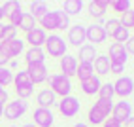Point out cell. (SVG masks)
<instances>
[{"instance_id":"obj_1","label":"cell","mask_w":134,"mask_h":127,"mask_svg":"<svg viewBox=\"0 0 134 127\" xmlns=\"http://www.w3.org/2000/svg\"><path fill=\"white\" fill-rule=\"evenodd\" d=\"M113 110V101H104V99H98V101L89 108L87 120L91 125H102L106 118H110Z\"/></svg>"},{"instance_id":"obj_2","label":"cell","mask_w":134,"mask_h":127,"mask_svg":"<svg viewBox=\"0 0 134 127\" xmlns=\"http://www.w3.org/2000/svg\"><path fill=\"white\" fill-rule=\"evenodd\" d=\"M47 84H49V89L57 97L64 99L68 95H72V80L62 76V74H51L47 78Z\"/></svg>"},{"instance_id":"obj_3","label":"cell","mask_w":134,"mask_h":127,"mask_svg":"<svg viewBox=\"0 0 134 127\" xmlns=\"http://www.w3.org/2000/svg\"><path fill=\"white\" fill-rule=\"evenodd\" d=\"M66 49H68L66 42L59 34H49L46 44H43V51H46L49 57H64L66 55Z\"/></svg>"},{"instance_id":"obj_4","label":"cell","mask_w":134,"mask_h":127,"mask_svg":"<svg viewBox=\"0 0 134 127\" xmlns=\"http://www.w3.org/2000/svg\"><path fill=\"white\" fill-rule=\"evenodd\" d=\"M57 106H59V112L64 116V118H74L79 114V108H81V104H79V99L68 95L64 99H60V101H57Z\"/></svg>"},{"instance_id":"obj_5","label":"cell","mask_w":134,"mask_h":127,"mask_svg":"<svg viewBox=\"0 0 134 127\" xmlns=\"http://www.w3.org/2000/svg\"><path fill=\"white\" fill-rule=\"evenodd\" d=\"M111 85H113V93L117 97H121V101H125L134 91V80L130 76H119Z\"/></svg>"},{"instance_id":"obj_6","label":"cell","mask_w":134,"mask_h":127,"mask_svg":"<svg viewBox=\"0 0 134 127\" xmlns=\"http://www.w3.org/2000/svg\"><path fill=\"white\" fill-rule=\"evenodd\" d=\"M26 101H21V99H15V101H8L4 106V116L6 120H19L21 116H25L26 112Z\"/></svg>"},{"instance_id":"obj_7","label":"cell","mask_w":134,"mask_h":127,"mask_svg":"<svg viewBox=\"0 0 134 127\" xmlns=\"http://www.w3.org/2000/svg\"><path fill=\"white\" fill-rule=\"evenodd\" d=\"M85 38H87V42H91V46H96V44H102V42H106L108 34H106L104 27H100V25L93 23V25L85 27Z\"/></svg>"},{"instance_id":"obj_8","label":"cell","mask_w":134,"mask_h":127,"mask_svg":"<svg viewBox=\"0 0 134 127\" xmlns=\"http://www.w3.org/2000/svg\"><path fill=\"white\" fill-rule=\"evenodd\" d=\"M26 72H29V76H30L32 85L43 84V82H47V78H49V72H47L46 63H40V65H30V67H26Z\"/></svg>"},{"instance_id":"obj_9","label":"cell","mask_w":134,"mask_h":127,"mask_svg":"<svg viewBox=\"0 0 134 127\" xmlns=\"http://www.w3.org/2000/svg\"><path fill=\"white\" fill-rule=\"evenodd\" d=\"M32 118L36 127H53V123H55V116H53L51 108H36Z\"/></svg>"},{"instance_id":"obj_10","label":"cell","mask_w":134,"mask_h":127,"mask_svg":"<svg viewBox=\"0 0 134 127\" xmlns=\"http://www.w3.org/2000/svg\"><path fill=\"white\" fill-rule=\"evenodd\" d=\"M46 40H47V32L40 27H34L32 31L25 32V42H29L30 48H43Z\"/></svg>"},{"instance_id":"obj_11","label":"cell","mask_w":134,"mask_h":127,"mask_svg":"<svg viewBox=\"0 0 134 127\" xmlns=\"http://www.w3.org/2000/svg\"><path fill=\"white\" fill-rule=\"evenodd\" d=\"M111 118H115V120L123 125L129 118H132V106H130V103H127V101L115 103L113 104V110H111Z\"/></svg>"},{"instance_id":"obj_12","label":"cell","mask_w":134,"mask_h":127,"mask_svg":"<svg viewBox=\"0 0 134 127\" xmlns=\"http://www.w3.org/2000/svg\"><path fill=\"white\" fill-rule=\"evenodd\" d=\"M0 46L4 48V51L8 53V57L10 59H15V57H19L21 53L25 51V40L21 38H15L13 40H8V42H0Z\"/></svg>"},{"instance_id":"obj_13","label":"cell","mask_w":134,"mask_h":127,"mask_svg":"<svg viewBox=\"0 0 134 127\" xmlns=\"http://www.w3.org/2000/svg\"><path fill=\"white\" fill-rule=\"evenodd\" d=\"M108 59H110V63H117V65H127V61H129V53H127V49H125L123 44L113 42L111 46H110Z\"/></svg>"},{"instance_id":"obj_14","label":"cell","mask_w":134,"mask_h":127,"mask_svg":"<svg viewBox=\"0 0 134 127\" xmlns=\"http://www.w3.org/2000/svg\"><path fill=\"white\" fill-rule=\"evenodd\" d=\"M68 42L72 44V46L76 48H81L83 44L87 42L85 38V27L83 25H70V29H68Z\"/></svg>"},{"instance_id":"obj_15","label":"cell","mask_w":134,"mask_h":127,"mask_svg":"<svg viewBox=\"0 0 134 127\" xmlns=\"http://www.w3.org/2000/svg\"><path fill=\"white\" fill-rule=\"evenodd\" d=\"M60 74L62 76H66V78H72L76 76V70H77V57L74 55H66L64 57H60Z\"/></svg>"},{"instance_id":"obj_16","label":"cell","mask_w":134,"mask_h":127,"mask_svg":"<svg viewBox=\"0 0 134 127\" xmlns=\"http://www.w3.org/2000/svg\"><path fill=\"white\" fill-rule=\"evenodd\" d=\"M40 29L43 31H57L59 29V10H49L46 15L40 19Z\"/></svg>"},{"instance_id":"obj_17","label":"cell","mask_w":134,"mask_h":127,"mask_svg":"<svg viewBox=\"0 0 134 127\" xmlns=\"http://www.w3.org/2000/svg\"><path fill=\"white\" fill-rule=\"evenodd\" d=\"M36 103H38V108H51L53 104H57V95L49 87H43L36 95Z\"/></svg>"},{"instance_id":"obj_18","label":"cell","mask_w":134,"mask_h":127,"mask_svg":"<svg viewBox=\"0 0 134 127\" xmlns=\"http://www.w3.org/2000/svg\"><path fill=\"white\" fill-rule=\"evenodd\" d=\"M108 8H110V2H108V0H93V2H89L87 12H89V15H93L94 19H100V17L106 15Z\"/></svg>"},{"instance_id":"obj_19","label":"cell","mask_w":134,"mask_h":127,"mask_svg":"<svg viewBox=\"0 0 134 127\" xmlns=\"http://www.w3.org/2000/svg\"><path fill=\"white\" fill-rule=\"evenodd\" d=\"M25 61H26V67L46 63V51H43V48H29L25 51Z\"/></svg>"},{"instance_id":"obj_20","label":"cell","mask_w":134,"mask_h":127,"mask_svg":"<svg viewBox=\"0 0 134 127\" xmlns=\"http://www.w3.org/2000/svg\"><path fill=\"white\" fill-rule=\"evenodd\" d=\"M79 85H81V91H83L85 95H94V93L100 91L102 82H100V78L94 74V76H91V78H87V80H83V82H79Z\"/></svg>"},{"instance_id":"obj_21","label":"cell","mask_w":134,"mask_h":127,"mask_svg":"<svg viewBox=\"0 0 134 127\" xmlns=\"http://www.w3.org/2000/svg\"><path fill=\"white\" fill-rule=\"evenodd\" d=\"M93 68L96 72V76H106V74H111L110 70V59L108 55H96V59L93 61Z\"/></svg>"},{"instance_id":"obj_22","label":"cell","mask_w":134,"mask_h":127,"mask_svg":"<svg viewBox=\"0 0 134 127\" xmlns=\"http://www.w3.org/2000/svg\"><path fill=\"white\" fill-rule=\"evenodd\" d=\"M98 55L96 46H91V44H83L79 48V63H93Z\"/></svg>"},{"instance_id":"obj_23","label":"cell","mask_w":134,"mask_h":127,"mask_svg":"<svg viewBox=\"0 0 134 127\" xmlns=\"http://www.w3.org/2000/svg\"><path fill=\"white\" fill-rule=\"evenodd\" d=\"M13 85H15V89H21V87H34L26 70H19L17 74H13Z\"/></svg>"},{"instance_id":"obj_24","label":"cell","mask_w":134,"mask_h":127,"mask_svg":"<svg viewBox=\"0 0 134 127\" xmlns=\"http://www.w3.org/2000/svg\"><path fill=\"white\" fill-rule=\"evenodd\" d=\"M76 76L79 78V82H83L87 78L94 76V68H93V63H77V70H76Z\"/></svg>"},{"instance_id":"obj_25","label":"cell","mask_w":134,"mask_h":127,"mask_svg":"<svg viewBox=\"0 0 134 127\" xmlns=\"http://www.w3.org/2000/svg\"><path fill=\"white\" fill-rule=\"evenodd\" d=\"M62 12H64L68 17L70 15H79L83 12V2H81V0H66V2H64V10H62Z\"/></svg>"},{"instance_id":"obj_26","label":"cell","mask_w":134,"mask_h":127,"mask_svg":"<svg viewBox=\"0 0 134 127\" xmlns=\"http://www.w3.org/2000/svg\"><path fill=\"white\" fill-rule=\"evenodd\" d=\"M47 12H49L47 4H43V2H32V4H30V12H29V13H30L36 21H40V19H42V17L46 15Z\"/></svg>"},{"instance_id":"obj_27","label":"cell","mask_w":134,"mask_h":127,"mask_svg":"<svg viewBox=\"0 0 134 127\" xmlns=\"http://www.w3.org/2000/svg\"><path fill=\"white\" fill-rule=\"evenodd\" d=\"M34 27H36V19H34L29 12H23V17H21L19 25H17V29H21L23 32H29V31L34 29Z\"/></svg>"},{"instance_id":"obj_28","label":"cell","mask_w":134,"mask_h":127,"mask_svg":"<svg viewBox=\"0 0 134 127\" xmlns=\"http://www.w3.org/2000/svg\"><path fill=\"white\" fill-rule=\"evenodd\" d=\"M13 84V70H10L8 67H0V87H6Z\"/></svg>"},{"instance_id":"obj_29","label":"cell","mask_w":134,"mask_h":127,"mask_svg":"<svg viewBox=\"0 0 134 127\" xmlns=\"http://www.w3.org/2000/svg\"><path fill=\"white\" fill-rule=\"evenodd\" d=\"M111 38H113V42L123 44V46H125V44L129 42V38H130V31H129V29H125V27H119L117 32H115V34L111 36Z\"/></svg>"},{"instance_id":"obj_30","label":"cell","mask_w":134,"mask_h":127,"mask_svg":"<svg viewBox=\"0 0 134 127\" xmlns=\"http://www.w3.org/2000/svg\"><path fill=\"white\" fill-rule=\"evenodd\" d=\"M113 85L111 84H102L100 85V91H98V99H104V101H113Z\"/></svg>"},{"instance_id":"obj_31","label":"cell","mask_w":134,"mask_h":127,"mask_svg":"<svg viewBox=\"0 0 134 127\" xmlns=\"http://www.w3.org/2000/svg\"><path fill=\"white\" fill-rule=\"evenodd\" d=\"M110 6H111L113 12H117V13H121V15H123L125 12L130 10V2H129V0H111Z\"/></svg>"},{"instance_id":"obj_32","label":"cell","mask_w":134,"mask_h":127,"mask_svg":"<svg viewBox=\"0 0 134 127\" xmlns=\"http://www.w3.org/2000/svg\"><path fill=\"white\" fill-rule=\"evenodd\" d=\"M119 27H121V21L117 19V17H111V19H108V21L104 23V31H106L108 36H113L115 32H117Z\"/></svg>"},{"instance_id":"obj_33","label":"cell","mask_w":134,"mask_h":127,"mask_svg":"<svg viewBox=\"0 0 134 127\" xmlns=\"http://www.w3.org/2000/svg\"><path fill=\"white\" fill-rule=\"evenodd\" d=\"M119 21H121V27H125V29H129V31L134 29V10H132V8L121 15Z\"/></svg>"},{"instance_id":"obj_34","label":"cell","mask_w":134,"mask_h":127,"mask_svg":"<svg viewBox=\"0 0 134 127\" xmlns=\"http://www.w3.org/2000/svg\"><path fill=\"white\" fill-rule=\"evenodd\" d=\"M17 10H21V4L19 2H15V0H8V2L2 6V12H4V17H10L13 12Z\"/></svg>"},{"instance_id":"obj_35","label":"cell","mask_w":134,"mask_h":127,"mask_svg":"<svg viewBox=\"0 0 134 127\" xmlns=\"http://www.w3.org/2000/svg\"><path fill=\"white\" fill-rule=\"evenodd\" d=\"M68 29H70V17L62 10H59V29L57 31H68Z\"/></svg>"},{"instance_id":"obj_36","label":"cell","mask_w":134,"mask_h":127,"mask_svg":"<svg viewBox=\"0 0 134 127\" xmlns=\"http://www.w3.org/2000/svg\"><path fill=\"white\" fill-rule=\"evenodd\" d=\"M17 34V29L12 25H4V32H2V40L0 42H8V40H13Z\"/></svg>"},{"instance_id":"obj_37","label":"cell","mask_w":134,"mask_h":127,"mask_svg":"<svg viewBox=\"0 0 134 127\" xmlns=\"http://www.w3.org/2000/svg\"><path fill=\"white\" fill-rule=\"evenodd\" d=\"M17 93V99H21V101H26V99H30L32 93H34V87H21V89H15Z\"/></svg>"},{"instance_id":"obj_38","label":"cell","mask_w":134,"mask_h":127,"mask_svg":"<svg viewBox=\"0 0 134 127\" xmlns=\"http://www.w3.org/2000/svg\"><path fill=\"white\" fill-rule=\"evenodd\" d=\"M21 17H23V10H17V12H13L10 17H8V25H12V27H15V29H17V25H19Z\"/></svg>"},{"instance_id":"obj_39","label":"cell","mask_w":134,"mask_h":127,"mask_svg":"<svg viewBox=\"0 0 134 127\" xmlns=\"http://www.w3.org/2000/svg\"><path fill=\"white\" fill-rule=\"evenodd\" d=\"M102 127H123L117 120H115V118H106V120H104V123H102Z\"/></svg>"},{"instance_id":"obj_40","label":"cell","mask_w":134,"mask_h":127,"mask_svg":"<svg viewBox=\"0 0 134 127\" xmlns=\"http://www.w3.org/2000/svg\"><path fill=\"white\" fill-rule=\"evenodd\" d=\"M12 59L8 57V53L4 51V48L0 46V67H8V63H10Z\"/></svg>"},{"instance_id":"obj_41","label":"cell","mask_w":134,"mask_h":127,"mask_svg":"<svg viewBox=\"0 0 134 127\" xmlns=\"http://www.w3.org/2000/svg\"><path fill=\"white\" fill-rule=\"evenodd\" d=\"M125 49H127V53H129V55H134V36H130V38H129V42L125 44Z\"/></svg>"},{"instance_id":"obj_42","label":"cell","mask_w":134,"mask_h":127,"mask_svg":"<svg viewBox=\"0 0 134 127\" xmlns=\"http://www.w3.org/2000/svg\"><path fill=\"white\" fill-rule=\"evenodd\" d=\"M8 99H10V97H8V91L4 89V91L0 93V104H4V103H8Z\"/></svg>"},{"instance_id":"obj_43","label":"cell","mask_w":134,"mask_h":127,"mask_svg":"<svg viewBox=\"0 0 134 127\" xmlns=\"http://www.w3.org/2000/svg\"><path fill=\"white\" fill-rule=\"evenodd\" d=\"M125 127H134V118H129V120L125 121Z\"/></svg>"},{"instance_id":"obj_44","label":"cell","mask_w":134,"mask_h":127,"mask_svg":"<svg viewBox=\"0 0 134 127\" xmlns=\"http://www.w3.org/2000/svg\"><path fill=\"white\" fill-rule=\"evenodd\" d=\"M2 32H4V23H0V40H2Z\"/></svg>"},{"instance_id":"obj_45","label":"cell","mask_w":134,"mask_h":127,"mask_svg":"<svg viewBox=\"0 0 134 127\" xmlns=\"http://www.w3.org/2000/svg\"><path fill=\"white\" fill-rule=\"evenodd\" d=\"M2 19H4V12H2V6H0V23H2Z\"/></svg>"},{"instance_id":"obj_46","label":"cell","mask_w":134,"mask_h":127,"mask_svg":"<svg viewBox=\"0 0 134 127\" xmlns=\"http://www.w3.org/2000/svg\"><path fill=\"white\" fill-rule=\"evenodd\" d=\"M4 116V104H0V118Z\"/></svg>"},{"instance_id":"obj_47","label":"cell","mask_w":134,"mask_h":127,"mask_svg":"<svg viewBox=\"0 0 134 127\" xmlns=\"http://www.w3.org/2000/svg\"><path fill=\"white\" fill-rule=\"evenodd\" d=\"M74 127H89V125H87V123H76Z\"/></svg>"},{"instance_id":"obj_48","label":"cell","mask_w":134,"mask_h":127,"mask_svg":"<svg viewBox=\"0 0 134 127\" xmlns=\"http://www.w3.org/2000/svg\"><path fill=\"white\" fill-rule=\"evenodd\" d=\"M21 127H36L34 123H25V125H21Z\"/></svg>"},{"instance_id":"obj_49","label":"cell","mask_w":134,"mask_h":127,"mask_svg":"<svg viewBox=\"0 0 134 127\" xmlns=\"http://www.w3.org/2000/svg\"><path fill=\"white\" fill-rule=\"evenodd\" d=\"M2 91H4V89H2V87H0V93H2Z\"/></svg>"},{"instance_id":"obj_50","label":"cell","mask_w":134,"mask_h":127,"mask_svg":"<svg viewBox=\"0 0 134 127\" xmlns=\"http://www.w3.org/2000/svg\"><path fill=\"white\" fill-rule=\"evenodd\" d=\"M10 127H15V125H10Z\"/></svg>"},{"instance_id":"obj_51","label":"cell","mask_w":134,"mask_h":127,"mask_svg":"<svg viewBox=\"0 0 134 127\" xmlns=\"http://www.w3.org/2000/svg\"><path fill=\"white\" fill-rule=\"evenodd\" d=\"M53 127H57V125H53Z\"/></svg>"}]
</instances>
